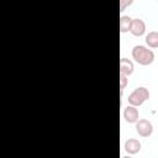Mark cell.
<instances>
[{
  "mask_svg": "<svg viewBox=\"0 0 158 158\" xmlns=\"http://www.w3.org/2000/svg\"><path fill=\"white\" fill-rule=\"evenodd\" d=\"M146 43L151 48H157L158 47V32L157 31H151L146 36Z\"/></svg>",
  "mask_w": 158,
  "mask_h": 158,
  "instance_id": "cell-9",
  "label": "cell"
},
{
  "mask_svg": "<svg viewBox=\"0 0 158 158\" xmlns=\"http://www.w3.org/2000/svg\"><path fill=\"white\" fill-rule=\"evenodd\" d=\"M133 36L139 37L146 32V23L142 19H132V26H131V31H130Z\"/></svg>",
  "mask_w": 158,
  "mask_h": 158,
  "instance_id": "cell-5",
  "label": "cell"
},
{
  "mask_svg": "<svg viewBox=\"0 0 158 158\" xmlns=\"http://www.w3.org/2000/svg\"><path fill=\"white\" fill-rule=\"evenodd\" d=\"M127 83H128L127 75H126V74H122V73H120V88H121V90H123V89L126 88Z\"/></svg>",
  "mask_w": 158,
  "mask_h": 158,
  "instance_id": "cell-10",
  "label": "cell"
},
{
  "mask_svg": "<svg viewBox=\"0 0 158 158\" xmlns=\"http://www.w3.org/2000/svg\"><path fill=\"white\" fill-rule=\"evenodd\" d=\"M149 99V91H148V89L147 88H144V86H138V88H136L130 95H128V98H127V100H128V104L130 105H133V106H139V105H142L146 100H148Z\"/></svg>",
  "mask_w": 158,
  "mask_h": 158,
  "instance_id": "cell-2",
  "label": "cell"
},
{
  "mask_svg": "<svg viewBox=\"0 0 158 158\" xmlns=\"http://www.w3.org/2000/svg\"><path fill=\"white\" fill-rule=\"evenodd\" d=\"M136 131L141 137H149L153 133V125L146 118H141L136 122Z\"/></svg>",
  "mask_w": 158,
  "mask_h": 158,
  "instance_id": "cell-3",
  "label": "cell"
},
{
  "mask_svg": "<svg viewBox=\"0 0 158 158\" xmlns=\"http://www.w3.org/2000/svg\"><path fill=\"white\" fill-rule=\"evenodd\" d=\"M138 117H139V114H138V110L136 109V106L133 105H128L125 107L123 110V118L126 122L128 123H135L138 121Z\"/></svg>",
  "mask_w": 158,
  "mask_h": 158,
  "instance_id": "cell-4",
  "label": "cell"
},
{
  "mask_svg": "<svg viewBox=\"0 0 158 158\" xmlns=\"http://www.w3.org/2000/svg\"><path fill=\"white\" fill-rule=\"evenodd\" d=\"M141 142L136 138H128L125 142V151L128 154H136L141 151Z\"/></svg>",
  "mask_w": 158,
  "mask_h": 158,
  "instance_id": "cell-6",
  "label": "cell"
},
{
  "mask_svg": "<svg viewBox=\"0 0 158 158\" xmlns=\"http://www.w3.org/2000/svg\"><path fill=\"white\" fill-rule=\"evenodd\" d=\"M132 58L141 65H148L154 60V53L146 46L137 44L132 48Z\"/></svg>",
  "mask_w": 158,
  "mask_h": 158,
  "instance_id": "cell-1",
  "label": "cell"
},
{
  "mask_svg": "<svg viewBox=\"0 0 158 158\" xmlns=\"http://www.w3.org/2000/svg\"><path fill=\"white\" fill-rule=\"evenodd\" d=\"M133 2V0H120V11H123L126 7H128Z\"/></svg>",
  "mask_w": 158,
  "mask_h": 158,
  "instance_id": "cell-11",
  "label": "cell"
},
{
  "mask_svg": "<svg viewBox=\"0 0 158 158\" xmlns=\"http://www.w3.org/2000/svg\"><path fill=\"white\" fill-rule=\"evenodd\" d=\"M131 26H132V19L128 15H122L120 17V31L122 33L131 31Z\"/></svg>",
  "mask_w": 158,
  "mask_h": 158,
  "instance_id": "cell-8",
  "label": "cell"
},
{
  "mask_svg": "<svg viewBox=\"0 0 158 158\" xmlns=\"http://www.w3.org/2000/svg\"><path fill=\"white\" fill-rule=\"evenodd\" d=\"M133 69H135V67H133L132 60H130V59H127L125 57H122L120 59V73L126 74L128 77L130 74L133 73Z\"/></svg>",
  "mask_w": 158,
  "mask_h": 158,
  "instance_id": "cell-7",
  "label": "cell"
}]
</instances>
